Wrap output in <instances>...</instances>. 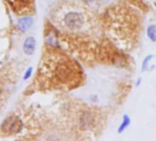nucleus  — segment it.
<instances>
[{
  "label": "nucleus",
  "mask_w": 156,
  "mask_h": 141,
  "mask_svg": "<svg viewBox=\"0 0 156 141\" xmlns=\"http://www.w3.org/2000/svg\"><path fill=\"white\" fill-rule=\"evenodd\" d=\"M40 75L46 84L54 88L71 89L81 83L83 72L73 60L53 51L44 55Z\"/></svg>",
  "instance_id": "nucleus-1"
},
{
  "label": "nucleus",
  "mask_w": 156,
  "mask_h": 141,
  "mask_svg": "<svg viewBox=\"0 0 156 141\" xmlns=\"http://www.w3.org/2000/svg\"><path fill=\"white\" fill-rule=\"evenodd\" d=\"M37 123L27 112H12L0 125V134L5 137L27 138L34 134Z\"/></svg>",
  "instance_id": "nucleus-2"
},
{
  "label": "nucleus",
  "mask_w": 156,
  "mask_h": 141,
  "mask_svg": "<svg viewBox=\"0 0 156 141\" xmlns=\"http://www.w3.org/2000/svg\"><path fill=\"white\" fill-rule=\"evenodd\" d=\"M55 25L63 31L83 32L89 27L88 17L80 9H61L53 17Z\"/></svg>",
  "instance_id": "nucleus-3"
},
{
  "label": "nucleus",
  "mask_w": 156,
  "mask_h": 141,
  "mask_svg": "<svg viewBox=\"0 0 156 141\" xmlns=\"http://www.w3.org/2000/svg\"><path fill=\"white\" fill-rule=\"evenodd\" d=\"M11 11L20 17L30 16L35 12V0H5Z\"/></svg>",
  "instance_id": "nucleus-4"
},
{
  "label": "nucleus",
  "mask_w": 156,
  "mask_h": 141,
  "mask_svg": "<svg viewBox=\"0 0 156 141\" xmlns=\"http://www.w3.org/2000/svg\"><path fill=\"white\" fill-rule=\"evenodd\" d=\"M32 25H33V19L32 17L30 16H23L18 20V27L20 30L22 32L28 31Z\"/></svg>",
  "instance_id": "nucleus-5"
},
{
  "label": "nucleus",
  "mask_w": 156,
  "mask_h": 141,
  "mask_svg": "<svg viewBox=\"0 0 156 141\" xmlns=\"http://www.w3.org/2000/svg\"><path fill=\"white\" fill-rule=\"evenodd\" d=\"M36 49V40L34 37H28L23 44V50L27 55H32Z\"/></svg>",
  "instance_id": "nucleus-6"
},
{
  "label": "nucleus",
  "mask_w": 156,
  "mask_h": 141,
  "mask_svg": "<svg viewBox=\"0 0 156 141\" xmlns=\"http://www.w3.org/2000/svg\"><path fill=\"white\" fill-rule=\"evenodd\" d=\"M147 36L152 42L156 43V24H151L147 28Z\"/></svg>",
  "instance_id": "nucleus-7"
},
{
  "label": "nucleus",
  "mask_w": 156,
  "mask_h": 141,
  "mask_svg": "<svg viewBox=\"0 0 156 141\" xmlns=\"http://www.w3.org/2000/svg\"><path fill=\"white\" fill-rule=\"evenodd\" d=\"M130 124V117L128 115H123V119H122V123L120 124V126L118 128V133H122L124 130H126V128L129 126Z\"/></svg>",
  "instance_id": "nucleus-8"
},
{
  "label": "nucleus",
  "mask_w": 156,
  "mask_h": 141,
  "mask_svg": "<svg viewBox=\"0 0 156 141\" xmlns=\"http://www.w3.org/2000/svg\"><path fill=\"white\" fill-rule=\"evenodd\" d=\"M153 57H154L153 55L150 54V55H148V56H146V57L144 58V60H143V61H142V66H141V72H146V70H148V68H149V63H150V61L151 60V59H152Z\"/></svg>",
  "instance_id": "nucleus-9"
},
{
  "label": "nucleus",
  "mask_w": 156,
  "mask_h": 141,
  "mask_svg": "<svg viewBox=\"0 0 156 141\" xmlns=\"http://www.w3.org/2000/svg\"><path fill=\"white\" fill-rule=\"evenodd\" d=\"M31 74H32V68H31V67H30V68L28 69V70H27V72H26V74H25L24 79L26 80V79L30 78V76L31 75Z\"/></svg>",
  "instance_id": "nucleus-10"
},
{
  "label": "nucleus",
  "mask_w": 156,
  "mask_h": 141,
  "mask_svg": "<svg viewBox=\"0 0 156 141\" xmlns=\"http://www.w3.org/2000/svg\"><path fill=\"white\" fill-rule=\"evenodd\" d=\"M3 92H4V88L0 85V98H1V96L3 95Z\"/></svg>",
  "instance_id": "nucleus-11"
}]
</instances>
